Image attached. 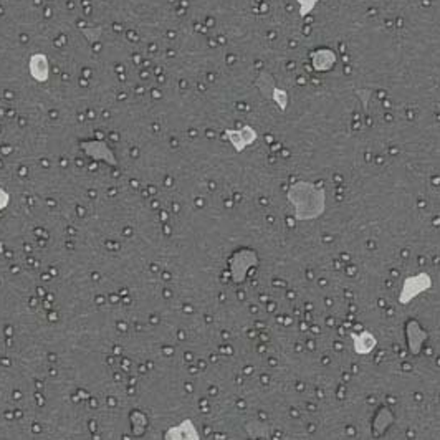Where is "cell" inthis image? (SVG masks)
I'll use <instances>...</instances> for the list:
<instances>
[{"mask_svg": "<svg viewBox=\"0 0 440 440\" xmlns=\"http://www.w3.org/2000/svg\"><path fill=\"white\" fill-rule=\"evenodd\" d=\"M288 199L295 207V219L310 220L324 211V191L306 182H300L288 192Z\"/></svg>", "mask_w": 440, "mask_h": 440, "instance_id": "1", "label": "cell"}, {"mask_svg": "<svg viewBox=\"0 0 440 440\" xmlns=\"http://www.w3.org/2000/svg\"><path fill=\"white\" fill-rule=\"evenodd\" d=\"M432 278L430 275L427 273H419L415 275V277L406 278L404 283H402L401 295H399V303H401V305H409L415 297H419L422 291L429 290Z\"/></svg>", "mask_w": 440, "mask_h": 440, "instance_id": "2", "label": "cell"}, {"mask_svg": "<svg viewBox=\"0 0 440 440\" xmlns=\"http://www.w3.org/2000/svg\"><path fill=\"white\" fill-rule=\"evenodd\" d=\"M164 440H200V434L192 419H184L178 426L164 432Z\"/></svg>", "mask_w": 440, "mask_h": 440, "instance_id": "3", "label": "cell"}, {"mask_svg": "<svg viewBox=\"0 0 440 440\" xmlns=\"http://www.w3.org/2000/svg\"><path fill=\"white\" fill-rule=\"evenodd\" d=\"M351 339L355 341V351L357 355H369L373 353V349L376 348L377 339L374 338L373 333L363 331L361 335H356V333H351Z\"/></svg>", "mask_w": 440, "mask_h": 440, "instance_id": "4", "label": "cell"}, {"mask_svg": "<svg viewBox=\"0 0 440 440\" xmlns=\"http://www.w3.org/2000/svg\"><path fill=\"white\" fill-rule=\"evenodd\" d=\"M242 258V255L240 253H237L235 257L232 258V278H233V282L235 283H242L245 280V275H247V270L250 269V266L252 265H255V263H257V258H252V260H249V262H242L240 260Z\"/></svg>", "mask_w": 440, "mask_h": 440, "instance_id": "5", "label": "cell"}, {"mask_svg": "<svg viewBox=\"0 0 440 440\" xmlns=\"http://www.w3.org/2000/svg\"><path fill=\"white\" fill-rule=\"evenodd\" d=\"M7 204H9V194L0 189V211H2L3 207H7Z\"/></svg>", "mask_w": 440, "mask_h": 440, "instance_id": "6", "label": "cell"}]
</instances>
